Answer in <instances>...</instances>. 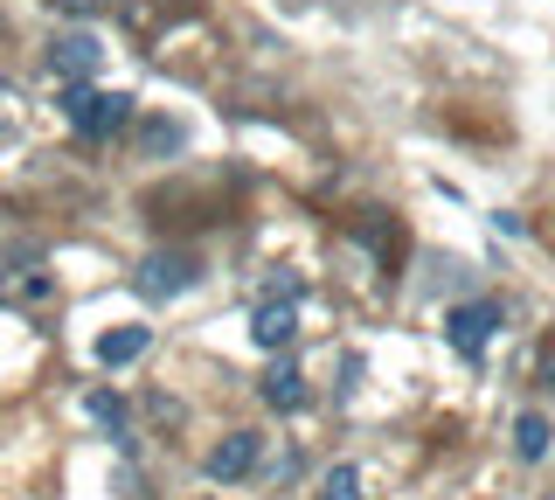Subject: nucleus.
Masks as SVG:
<instances>
[{
    "label": "nucleus",
    "instance_id": "12",
    "mask_svg": "<svg viewBox=\"0 0 555 500\" xmlns=\"http://www.w3.org/2000/svg\"><path fill=\"white\" fill-rule=\"evenodd\" d=\"M139 146H146V153H173V146H181V126H167V118H160V126L139 132Z\"/></svg>",
    "mask_w": 555,
    "mask_h": 500
},
{
    "label": "nucleus",
    "instance_id": "15",
    "mask_svg": "<svg viewBox=\"0 0 555 500\" xmlns=\"http://www.w3.org/2000/svg\"><path fill=\"white\" fill-rule=\"evenodd\" d=\"M56 8H63V14H98L104 0H56Z\"/></svg>",
    "mask_w": 555,
    "mask_h": 500
},
{
    "label": "nucleus",
    "instance_id": "9",
    "mask_svg": "<svg viewBox=\"0 0 555 500\" xmlns=\"http://www.w3.org/2000/svg\"><path fill=\"white\" fill-rule=\"evenodd\" d=\"M514 452L520 459H548L555 452V431H548L542 410H520V418H514Z\"/></svg>",
    "mask_w": 555,
    "mask_h": 500
},
{
    "label": "nucleus",
    "instance_id": "11",
    "mask_svg": "<svg viewBox=\"0 0 555 500\" xmlns=\"http://www.w3.org/2000/svg\"><path fill=\"white\" fill-rule=\"evenodd\" d=\"M83 410H91V424H98V431H112V438H126V403H118L112 389H91V396H83Z\"/></svg>",
    "mask_w": 555,
    "mask_h": 500
},
{
    "label": "nucleus",
    "instance_id": "8",
    "mask_svg": "<svg viewBox=\"0 0 555 500\" xmlns=\"http://www.w3.org/2000/svg\"><path fill=\"white\" fill-rule=\"evenodd\" d=\"M153 348V326H112V334L98 341V361L104 369H126V361H139Z\"/></svg>",
    "mask_w": 555,
    "mask_h": 500
},
{
    "label": "nucleus",
    "instance_id": "2",
    "mask_svg": "<svg viewBox=\"0 0 555 500\" xmlns=\"http://www.w3.org/2000/svg\"><path fill=\"white\" fill-rule=\"evenodd\" d=\"M500 326H507L500 299H465V306H451V313H444V341H451V355L479 361L486 348H493V334H500Z\"/></svg>",
    "mask_w": 555,
    "mask_h": 500
},
{
    "label": "nucleus",
    "instance_id": "10",
    "mask_svg": "<svg viewBox=\"0 0 555 500\" xmlns=\"http://www.w3.org/2000/svg\"><path fill=\"white\" fill-rule=\"evenodd\" d=\"M320 500H369V479H361V465H354V459L326 465V479H320Z\"/></svg>",
    "mask_w": 555,
    "mask_h": 500
},
{
    "label": "nucleus",
    "instance_id": "6",
    "mask_svg": "<svg viewBox=\"0 0 555 500\" xmlns=\"http://www.w3.org/2000/svg\"><path fill=\"white\" fill-rule=\"evenodd\" d=\"M257 452H264V438H257V431H230L222 445H208L202 473L208 479H243V473H257Z\"/></svg>",
    "mask_w": 555,
    "mask_h": 500
},
{
    "label": "nucleus",
    "instance_id": "4",
    "mask_svg": "<svg viewBox=\"0 0 555 500\" xmlns=\"http://www.w3.org/2000/svg\"><path fill=\"white\" fill-rule=\"evenodd\" d=\"M250 341L264 355H285L299 341V299H257L250 306Z\"/></svg>",
    "mask_w": 555,
    "mask_h": 500
},
{
    "label": "nucleus",
    "instance_id": "14",
    "mask_svg": "<svg viewBox=\"0 0 555 500\" xmlns=\"http://www.w3.org/2000/svg\"><path fill=\"white\" fill-rule=\"evenodd\" d=\"M534 375H542V389L555 396V348H542V361H534Z\"/></svg>",
    "mask_w": 555,
    "mask_h": 500
},
{
    "label": "nucleus",
    "instance_id": "7",
    "mask_svg": "<svg viewBox=\"0 0 555 500\" xmlns=\"http://www.w3.org/2000/svg\"><path fill=\"white\" fill-rule=\"evenodd\" d=\"M306 375L299 369H292V361H271V369H264V403L278 410V418H292V410H306Z\"/></svg>",
    "mask_w": 555,
    "mask_h": 500
},
{
    "label": "nucleus",
    "instance_id": "13",
    "mask_svg": "<svg viewBox=\"0 0 555 500\" xmlns=\"http://www.w3.org/2000/svg\"><path fill=\"white\" fill-rule=\"evenodd\" d=\"M264 299H299V271H264Z\"/></svg>",
    "mask_w": 555,
    "mask_h": 500
},
{
    "label": "nucleus",
    "instance_id": "5",
    "mask_svg": "<svg viewBox=\"0 0 555 500\" xmlns=\"http://www.w3.org/2000/svg\"><path fill=\"white\" fill-rule=\"evenodd\" d=\"M104 63V42L91 36V28H77V36H56L49 42V70H56L63 84H91Z\"/></svg>",
    "mask_w": 555,
    "mask_h": 500
},
{
    "label": "nucleus",
    "instance_id": "3",
    "mask_svg": "<svg viewBox=\"0 0 555 500\" xmlns=\"http://www.w3.org/2000/svg\"><path fill=\"white\" fill-rule=\"evenodd\" d=\"M195 279H202V265H195L188 251H153L146 265L132 271V285L146 292V299H181V292L195 285Z\"/></svg>",
    "mask_w": 555,
    "mask_h": 500
},
{
    "label": "nucleus",
    "instance_id": "1",
    "mask_svg": "<svg viewBox=\"0 0 555 500\" xmlns=\"http://www.w3.org/2000/svg\"><path fill=\"white\" fill-rule=\"evenodd\" d=\"M63 118L77 132H91V140H104V132H118L132 118V98L126 91H98V84H69V91H63Z\"/></svg>",
    "mask_w": 555,
    "mask_h": 500
}]
</instances>
